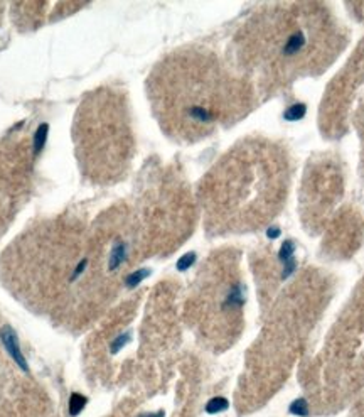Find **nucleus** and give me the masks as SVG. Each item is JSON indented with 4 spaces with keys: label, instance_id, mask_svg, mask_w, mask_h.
<instances>
[{
    "label": "nucleus",
    "instance_id": "obj_1",
    "mask_svg": "<svg viewBox=\"0 0 364 417\" xmlns=\"http://www.w3.org/2000/svg\"><path fill=\"white\" fill-rule=\"evenodd\" d=\"M245 83L213 53L184 49L170 54L148 78V96L170 135L201 140L236 122L246 108Z\"/></svg>",
    "mask_w": 364,
    "mask_h": 417
},
{
    "label": "nucleus",
    "instance_id": "obj_2",
    "mask_svg": "<svg viewBox=\"0 0 364 417\" xmlns=\"http://www.w3.org/2000/svg\"><path fill=\"white\" fill-rule=\"evenodd\" d=\"M287 161L273 146L243 144L209 172L204 201L219 216L267 218L287 193Z\"/></svg>",
    "mask_w": 364,
    "mask_h": 417
},
{
    "label": "nucleus",
    "instance_id": "obj_3",
    "mask_svg": "<svg viewBox=\"0 0 364 417\" xmlns=\"http://www.w3.org/2000/svg\"><path fill=\"white\" fill-rule=\"evenodd\" d=\"M273 10L270 19L260 25V63L265 70H272L273 80H295L309 75L317 66L327 63L325 15L310 8L300 10Z\"/></svg>",
    "mask_w": 364,
    "mask_h": 417
},
{
    "label": "nucleus",
    "instance_id": "obj_4",
    "mask_svg": "<svg viewBox=\"0 0 364 417\" xmlns=\"http://www.w3.org/2000/svg\"><path fill=\"white\" fill-rule=\"evenodd\" d=\"M125 112L117 95L103 91L89 95L76 115V151L91 176H117L127 163L130 132Z\"/></svg>",
    "mask_w": 364,
    "mask_h": 417
},
{
    "label": "nucleus",
    "instance_id": "obj_5",
    "mask_svg": "<svg viewBox=\"0 0 364 417\" xmlns=\"http://www.w3.org/2000/svg\"><path fill=\"white\" fill-rule=\"evenodd\" d=\"M3 341H5V344H7V348H8V351L12 353V356H14V358L19 361V365L22 368H25V360L22 358V355H20V350H19V346H17V339H15V336H14V333H12L10 330H7L3 331Z\"/></svg>",
    "mask_w": 364,
    "mask_h": 417
},
{
    "label": "nucleus",
    "instance_id": "obj_6",
    "mask_svg": "<svg viewBox=\"0 0 364 417\" xmlns=\"http://www.w3.org/2000/svg\"><path fill=\"white\" fill-rule=\"evenodd\" d=\"M84 404H86V399H84L83 395H79V394H73V397H71V404H70V412H71V416L79 414L81 409H83V407H84Z\"/></svg>",
    "mask_w": 364,
    "mask_h": 417
},
{
    "label": "nucleus",
    "instance_id": "obj_7",
    "mask_svg": "<svg viewBox=\"0 0 364 417\" xmlns=\"http://www.w3.org/2000/svg\"><path fill=\"white\" fill-rule=\"evenodd\" d=\"M303 113H305V106L295 105L289 110V112H285V118H289V120H298V118L303 117Z\"/></svg>",
    "mask_w": 364,
    "mask_h": 417
},
{
    "label": "nucleus",
    "instance_id": "obj_8",
    "mask_svg": "<svg viewBox=\"0 0 364 417\" xmlns=\"http://www.w3.org/2000/svg\"><path fill=\"white\" fill-rule=\"evenodd\" d=\"M226 407H228V402H226L224 399H214V401H211L208 404V412L214 414V412L224 411Z\"/></svg>",
    "mask_w": 364,
    "mask_h": 417
},
{
    "label": "nucleus",
    "instance_id": "obj_9",
    "mask_svg": "<svg viewBox=\"0 0 364 417\" xmlns=\"http://www.w3.org/2000/svg\"><path fill=\"white\" fill-rule=\"evenodd\" d=\"M147 274H148L147 270H139V272H134V274H132L130 277L127 279V284H128V286H137V284H139L140 280H142Z\"/></svg>",
    "mask_w": 364,
    "mask_h": 417
},
{
    "label": "nucleus",
    "instance_id": "obj_10",
    "mask_svg": "<svg viewBox=\"0 0 364 417\" xmlns=\"http://www.w3.org/2000/svg\"><path fill=\"white\" fill-rule=\"evenodd\" d=\"M192 262H194V253H187L186 257H182L181 260L177 262V269L179 270H186L187 267H191Z\"/></svg>",
    "mask_w": 364,
    "mask_h": 417
},
{
    "label": "nucleus",
    "instance_id": "obj_11",
    "mask_svg": "<svg viewBox=\"0 0 364 417\" xmlns=\"http://www.w3.org/2000/svg\"><path fill=\"white\" fill-rule=\"evenodd\" d=\"M292 412L293 414H298V416H307V404L303 401L295 402L292 406Z\"/></svg>",
    "mask_w": 364,
    "mask_h": 417
},
{
    "label": "nucleus",
    "instance_id": "obj_12",
    "mask_svg": "<svg viewBox=\"0 0 364 417\" xmlns=\"http://www.w3.org/2000/svg\"><path fill=\"white\" fill-rule=\"evenodd\" d=\"M162 416H164V414L160 412V414H152V416H144V417H162Z\"/></svg>",
    "mask_w": 364,
    "mask_h": 417
}]
</instances>
